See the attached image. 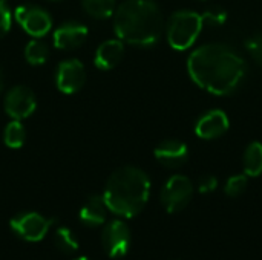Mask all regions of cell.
Segmentation results:
<instances>
[{
  "mask_svg": "<svg viewBox=\"0 0 262 260\" xmlns=\"http://www.w3.org/2000/svg\"><path fill=\"white\" fill-rule=\"evenodd\" d=\"M88 28L78 21H66L54 31V46L58 49H74L81 46L88 38Z\"/></svg>",
  "mask_w": 262,
  "mask_h": 260,
  "instance_id": "obj_13",
  "label": "cell"
},
{
  "mask_svg": "<svg viewBox=\"0 0 262 260\" xmlns=\"http://www.w3.org/2000/svg\"><path fill=\"white\" fill-rule=\"evenodd\" d=\"M14 17L25 32L34 38L46 35L52 28V18L46 9L37 5H21L15 9Z\"/></svg>",
  "mask_w": 262,
  "mask_h": 260,
  "instance_id": "obj_8",
  "label": "cell"
},
{
  "mask_svg": "<svg viewBox=\"0 0 262 260\" xmlns=\"http://www.w3.org/2000/svg\"><path fill=\"white\" fill-rule=\"evenodd\" d=\"M187 72L203 90L226 97L238 92L247 78L244 57L229 44L207 43L196 48L187 58Z\"/></svg>",
  "mask_w": 262,
  "mask_h": 260,
  "instance_id": "obj_1",
  "label": "cell"
},
{
  "mask_svg": "<svg viewBox=\"0 0 262 260\" xmlns=\"http://www.w3.org/2000/svg\"><path fill=\"white\" fill-rule=\"evenodd\" d=\"M54 245L58 251H61L64 254H74L80 248L77 236L72 233L71 228L64 227V225L57 227V230L54 233Z\"/></svg>",
  "mask_w": 262,
  "mask_h": 260,
  "instance_id": "obj_17",
  "label": "cell"
},
{
  "mask_svg": "<svg viewBox=\"0 0 262 260\" xmlns=\"http://www.w3.org/2000/svg\"><path fill=\"white\" fill-rule=\"evenodd\" d=\"M3 107L8 116L12 120H25L31 116L37 107V98L34 92L26 86H15L5 95Z\"/></svg>",
  "mask_w": 262,
  "mask_h": 260,
  "instance_id": "obj_9",
  "label": "cell"
},
{
  "mask_svg": "<svg viewBox=\"0 0 262 260\" xmlns=\"http://www.w3.org/2000/svg\"><path fill=\"white\" fill-rule=\"evenodd\" d=\"M204 21L201 14L195 11H178L170 15L166 25L169 44L175 51H186L193 46L203 31Z\"/></svg>",
  "mask_w": 262,
  "mask_h": 260,
  "instance_id": "obj_4",
  "label": "cell"
},
{
  "mask_svg": "<svg viewBox=\"0 0 262 260\" xmlns=\"http://www.w3.org/2000/svg\"><path fill=\"white\" fill-rule=\"evenodd\" d=\"M3 83H5V80H3V72H2V69H0V92H2V89H3Z\"/></svg>",
  "mask_w": 262,
  "mask_h": 260,
  "instance_id": "obj_26",
  "label": "cell"
},
{
  "mask_svg": "<svg viewBox=\"0 0 262 260\" xmlns=\"http://www.w3.org/2000/svg\"><path fill=\"white\" fill-rule=\"evenodd\" d=\"M51 2H55V0H51Z\"/></svg>",
  "mask_w": 262,
  "mask_h": 260,
  "instance_id": "obj_28",
  "label": "cell"
},
{
  "mask_svg": "<svg viewBox=\"0 0 262 260\" xmlns=\"http://www.w3.org/2000/svg\"><path fill=\"white\" fill-rule=\"evenodd\" d=\"M155 159L166 169H178L189 159V149L183 141L166 139L155 147Z\"/></svg>",
  "mask_w": 262,
  "mask_h": 260,
  "instance_id": "obj_12",
  "label": "cell"
},
{
  "mask_svg": "<svg viewBox=\"0 0 262 260\" xmlns=\"http://www.w3.org/2000/svg\"><path fill=\"white\" fill-rule=\"evenodd\" d=\"M247 185H249V176L246 173H243V175H233V176H230L226 181L224 192L230 198H238V196H241L246 192Z\"/></svg>",
  "mask_w": 262,
  "mask_h": 260,
  "instance_id": "obj_21",
  "label": "cell"
},
{
  "mask_svg": "<svg viewBox=\"0 0 262 260\" xmlns=\"http://www.w3.org/2000/svg\"><path fill=\"white\" fill-rule=\"evenodd\" d=\"M114 31L123 43L155 44L164 31V17L154 0H126L114 12Z\"/></svg>",
  "mask_w": 262,
  "mask_h": 260,
  "instance_id": "obj_2",
  "label": "cell"
},
{
  "mask_svg": "<svg viewBox=\"0 0 262 260\" xmlns=\"http://www.w3.org/2000/svg\"><path fill=\"white\" fill-rule=\"evenodd\" d=\"M86 83V69L77 58L64 60L57 66L55 84L63 93H75Z\"/></svg>",
  "mask_w": 262,
  "mask_h": 260,
  "instance_id": "obj_10",
  "label": "cell"
},
{
  "mask_svg": "<svg viewBox=\"0 0 262 260\" xmlns=\"http://www.w3.org/2000/svg\"><path fill=\"white\" fill-rule=\"evenodd\" d=\"M216 187H218V179L213 175H203L198 179V184H196L198 192L203 193V195H209V193L215 192Z\"/></svg>",
  "mask_w": 262,
  "mask_h": 260,
  "instance_id": "obj_25",
  "label": "cell"
},
{
  "mask_svg": "<svg viewBox=\"0 0 262 260\" xmlns=\"http://www.w3.org/2000/svg\"><path fill=\"white\" fill-rule=\"evenodd\" d=\"M193 198V184L184 175L170 176L161 188L160 201L170 215L183 211Z\"/></svg>",
  "mask_w": 262,
  "mask_h": 260,
  "instance_id": "obj_6",
  "label": "cell"
},
{
  "mask_svg": "<svg viewBox=\"0 0 262 260\" xmlns=\"http://www.w3.org/2000/svg\"><path fill=\"white\" fill-rule=\"evenodd\" d=\"M25 58L32 66H38V64L46 63V60L49 58V48H48V44L43 40H40V38L31 40L26 44V48H25Z\"/></svg>",
  "mask_w": 262,
  "mask_h": 260,
  "instance_id": "obj_19",
  "label": "cell"
},
{
  "mask_svg": "<svg viewBox=\"0 0 262 260\" xmlns=\"http://www.w3.org/2000/svg\"><path fill=\"white\" fill-rule=\"evenodd\" d=\"M11 29V9L6 0H0V38Z\"/></svg>",
  "mask_w": 262,
  "mask_h": 260,
  "instance_id": "obj_24",
  "label": "cell"
},
{
  "mask_svg": "<svg viewBox=\"0 0 262 260\" xmlns=\"http://www.w3.org/2000/svg\"><path fill=\"white\" fill-rule=\"evenodd\" d=\"M204 25H210V26H223L227 20V11L220 8V6H213L210 9H207L204 14H201Z\"/></svg>",
  "mask_w": 262,
  "mask_h": 260,
  "instance_id": "obj_22",
  "label": "cell"
},
{
  "mask_svg": "<svg viewBox=\"0 0 262 260\" xmlns=\"http://www.w3.org/2000/svg\"><path fill=\"white\" fill-rule=\"evenodd\" d=\"M57 219H48L35 211H23L9 221L11 231L25 242H40L49 233Z\"/></svg>",
  "mask_w": 262,
  "mask_h": 260,
  "instance_id": "obj_5",
  "label": "cell"
},
{
  "mask_svg": "<svg viewBox=\"0 0 262 260\" xmlns=\"http://www.w3.org/2000/svg\"><path fill=\"white\" fill-rule=\"evenodd\" d=\"M230 127V120L221 109H213L201 115L195 124V133L201 139H216L221 138Z\"/></svg>",
  "mask_w": 262,
  "mask_h": 260,
  "instance_id": "obj_11",
  "label": "cell"
},
{
  "mask_svg": "<svg viewBox=\"0 0 262 260\" xmlns=\"http://www.w3.org/2000/svg\"><path fill=\"white\" fill-rule=\"evenodd\" d=\"M3 141L9 149H20L26 141V130L25 126L18 120H12L6 127L3 133Z\"/></svg>",
  "mask_w": 262,
  "mask_h": 260,
  "instance_id": "obj_20",
  "label": "cell"
},
{
  "mask_svg": "<svg viewBox=\"0 0 262 260\" xmlns=\"http://www.w3.org/2000/svg\"><path fill=\"white\" fill-rule=\"evenodd\" d=\"M74 260H91L89 257H84V256H80V257H75Z\"/></svg>",
  "mask_w": 262,
  "mask_h": 260,
  "instance_id": "obj_27",
  "label": "cell"
},
{
  "mask_svg": "<svg viewBox=\"0 0 262 260\" xmlns=\"http://www.w3.org/2000/svg\"><path fill=\"white\" fill-rule=\"evenodd\" d=\"M123 55H124V43L120 38L106 40L97 48L94 63L101 70H111L121 61Z\"/></svg>",
  "mask_w": 262,
  "mask_h": 260,
  "instance_id": "obj_15",
  "label": "cell"
},
{
  "mask_svg": "<svg viewBox=\"0 0 262 260\" xmlns=\"http://www.w3.org/2000/svg\"><path fill=\"white\" fill-rule=\"evenodd\" d=\"M130 230L127 224L121 219H114L106 222L101 231V245L104 253L112 259L124 257L130 250Z\"/></svg>",
  "mask_w": 262,
  "mask_h": 260,
  "instance_id": "obj_7",
  "label": "cell"
},
{
  "mask_svg": "<svg viewBox=\"0 0 262 260\" xmlns=\"http://www.w3.org/2000/svg\"><path fill=\"white\" fill-rule=\"evenodd\" d=\"M150 196V179L138 167L126 166L115 170L104 187L103 199L107 210L120 218L130 219L143 211Z\"/></svg>",
  "mask_w": 262,
  "mask_h": 260,
  "instance_id": "obj_3",
  "label": "cell"
},
{
  "mask_svg": "<svg viewBox=\"0 0 262 260\" xmlns=\"http://www.w3.org/2000/svg\"><path fill=\"white\" fill-rule=\"evenodd\" d=\"M244 173L249 178H258L262 175V143H250L243 158Z\"/></svg>",
  "mask_w": 262,
  "mask_h": 260,
  "instance_id": "obj_16",
  "label": "cell"
},
{
  "mask_svg": "<svg viewBox=\"0 0 262 260\" xmlns=\"http://www.w3.org/2000/svg\"><path fill=\"white\" fill-rule=\"evenodd\" d=\"M246 48H247L250 57L253 58V61L262 67V32L253 34L250 38H247Z\"/></svg>",
  "mask_w": 262,
  "mask_h": 260,
  "instance_id": "obj_23",
  "label": "cell"
},
{
  "mask_svg": "<svg viewBox=\"0 0 262 260\" xmlns=\"http://www.w3.org/2000/svg\"><path fill=\"white\" fill-rule=\"evenodd\" d=\"M81 5L94 18H107L117 9V0H81Z\"/></svg>",
  "mask_w": 262,
  "mask_h": 260,
  "instance_id": "obj_18",
  "label": "cell"
},
{
  "mask_svg": "<svg viewBox=\"0 0 262 260\" xmlns=\"http://www.w3.org/2000/svg\"><path fill=\"white\" fill-rule=\"evenodd\" d=\"M107 205L103 199V195H91L83 207L80 208V222L89 228H97L106 224L107 219Z\"/></svg>",
  "mask_w": 262,
  "mask_h": 260,
  "instance_id": "obj_14",
  "label": "cell"
}]
</instances>
